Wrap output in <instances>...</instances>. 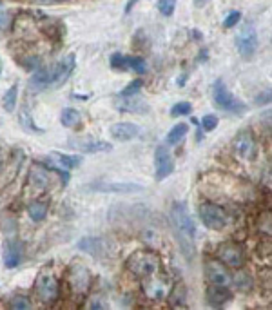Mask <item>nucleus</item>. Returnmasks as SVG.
Instances as JSON below:
<instances>
[{
    "label": "nucleus",
    "instance_id": "obj_1",
    "mask_svg": "<svg viewBox=\"0 0 272 310\" xmlns=\"http://www.w3.org/2000/svg\"><path fill=\"white\" fill-rule=\"evenodd\" d=\"M171 223L174 234H176L180 249L187 260L194 256V238H196V227L194 221L190 218L189 211L183 203H172L171 207Z\"/></svg>",
    "mask_w": 272,
    "mask_h": 310
},
{
    "label": "nucleus",
    "instance_id": "obj_32",
    "mask_svg": "<svg viewBox=\"0 0 272 310\" xmlns=\"http://www.w3.org/2000/svg\"><path fill=\"white\" fill-rule=\"evenodd\" d=\"M190 111H192V105L189 102H178L176 105L171 107L172 116H187V114H190Z\"/></svg>",
    "mask_w": 272,
    "mask_h": 310
},
{
    "label": "nucleus",
    "instance_id": "obj_2",
    "mask_svg": "<svg viewBox=\"0 0 272 310\" xmlns=\"http://www.w3.org/2000/svg\"><path fill=\"white\" fill-rule=\"evenodd\" d=\"M129 272L138 278H149L160 270V256L153 251H136L127 260Z\"/></svg>",
    "mask_w": 272,
    "mask_h": 310
},
{
    "label": "nucleus",
    "instance_id": "obj_20",
    "mask_svg": "<svg viewBox=\"0 0 272 310\" xmlns=\"http://www.w3.org/2000/svg\"><path fill=\"white\" fill-rule=\"evenodd\" d=\"M47 86H53V71L49 68L38 69V71L33 73V77L29 78V89L31 91H42L45 89Z\"/></svg>",
    "mask_w": 272,
    "mask_h": 310
},
{
    "label": "nucleus",
    "instance_id": "obj_26",
    "mask_svg": "<svg viewBox=\"0 0 272 310\" xmlns=\"http://www.w3.org/2000/svg\"><path fill=\"white\" fill-rule=\"evenodd\" d=\"M51 158H56V162L60 165L67 167V169H75L82 163L80 156H75V154H63V153H51Z\"/></svg>",
    "mask_w": 272,
    "mask_h": 310
},
{
    "label": "nucleus",
    "instance_id": "obj_34",
    "mask_svg": "<svg viewBox=\"0 0 272 310\" xmlns=\"http://www.w3.org/2000/svg\"><path fill=\"white\" fill-rule=\"evenodd\" d=\"M142 86H144V82H142L140 78H138V80H132L131 84H129V86H127L125 89L120 93V95H122L123 98H129V96H132L134 93H138V91L142 89Z\"/></svg>",
    "mask_w": 272,
    "mask_h": 310
},
{
    "label": "nucleus",
    "instance_id": "obj_30",
    "mask_svg": "<svg viewBox=\"0 0 272 310\" xmlns=\"http://www.w3.org/2000/svg\"><path fill=\"white\" fill-rule=\"evenodd\" d=\"M127 58V69H132L134 73H140L144 75L145 73V60L140 58V56H125Z\"/></svg>",
    "mask_w": 272,
    "mask_h": 310
},
{
    "label": "nucleus",
    "instance_id": "obj_19",
    "mask_svg": "<svg viewBox=\"0 0 272 310\" xmlns=\"http://www.w3.org/2000/svg\"><path fill=\"white\" fill-rule=\"evenodd\" d=\"M205 297H207V303L211 306H222L231 299L232 294L225 285H211L205 292Z\"/></svg>",
    "mask_w": 272,
    "mask_h": 310
},
{
    "label": "nucleus",
    "instance_id": "obj_27",
    "mask_svg": "<svg viewBox=\"0 0 272 310\" xmlns=\"http://www.w3.org/2000/svg\"><path fill=\"white\" fill-rule=\"evenodd\" d=\"M234 281L236 288L241 290V292H249L250 287H252V278H250L249 272H245V270H240V272H236V276L232 278Z\"/></svg>",
    "mask_w": 272,
    "mask_h": 310
},
{
    "label": "nucleus",
    "instance_id": "obj_5",
    "mask_svg": "<svg viewBox=\"0 0 272 310\" xmlns=\"http://www.w3.org/2000/svg\"><path fill=\"white\" fill-rule=\"evenodd\" d=\"M198 214L201 223L211 230H223L229 223V214L225 212V209L214 203H201Z\"/></svg>",
    "mask_w": 272,
    "mask_h": 310
},
{
    "label": "nucleus",
    "instance_id": "obj_14",
    "mask_svg": "<svg viewBox=\"0 0 272 310\" xmlns=\"http://www.w3.org/2000/svg\"><path fill=\"white\" fill-rule=\"evenodd\" d=\"M75 64H77V56L73 53H69L65 58H62L60 62H56L54 66H51V71H53V86H60L63 82L71 77L73 69H75Z\"/></svg>",
    "mask_w": 272,
    "mask_h": 310
},
{
    "label": "nucleus",
    "instance_id": "obj_11",
    "mask_svg": "<svg viewBox=\"0 0 272 310\" xmlns=\"http://www.w3.org/2000/svg\"><path fill=\"white\" fill-rule=\"evenodd\" d=\"M69 287L78 296H86L91 287V272L84 265H73L69 270Z\"/></svg>",
    "mask_w": 272,
    "mask_h": 310
},
{
    "label": "nucleus",
    "instance_id": "obj_15",
    "mask_svg": "<svg viewBox=\"0 0 272 310\" xmlns=\"http://www.w3.org/2000/svg\"><path fill=\"white\" fill-rule=\"evenodd\" d=\"M109 133L116 142H129V140H134L140 136V126L131 123V121H118V123L111 126Z\"/></svg>",
    "mask_w": 272,
    "mask_h": 310
},
{
    "label": "nucleus",
    "instance_id": "obj_4",
    "mask_svg": "<svg viewBox=\"0 0 272 310\" xmlns=\"http://www.w3.org/2000/svg\"><path fill=\"white\" fill-rule=\"evenodd\" d=\"M213 98H214V103H216L222 111L234 112V114H241V112H245V109H247L243 102H240V100L232 95L231 91L227 89L225 82H223L222 78H218V80L214 82Z\"/></svg>",
    "mask_w": 272,
    "mask_h": 310
},
{
    "label": "nucleus",
    "instance_id": "obj_39",
    "mask_svg": "<svg viewBox=\"0 0 272 310\" xmlns=\"http://www.w3.org/2000/svg\"><path fill=\"white\" fill-rule=\"evenodd\" d=\"M60 2H63V0H60Z\"/></svg>",
    "mask_w": 272,
    "mask_h": 310
},
{
    "label": "nucleus",
    "instance_id": "obj_13",
    "mask_svg": "<svg viewBox=\"0 0 272 310\" xmlns=\"http://www.w3.org/2000/svg\"><path fill=\"white\" fill-rule=\"evenodd\" d=\"M205 278L211 285H225V287L232 281L229 267L223 265L220 260H211L205 263Z\"/></svg>",
    "mask_w": 272,
    "mask_h": 310
},
{
    "label": "nucleus",
    "instance_id": "obj_29",
    "mask_svg": "<svg viewBox=\"0 0 272 310\" xmlns=\"http://www.w3.org/2000/svg\"><path fill=\"white\" fill-rule=\"evenodd\" d=\"M156 8L163 17H172L174 9H176V0H158Z\"/></svg>",
    "mask_w": 272,
    "mask_h": 310
},
{
    "label": "nucleus",
    "instance_id": "obj_31",
    "mask_svg": "<svg viewBox=\"0 0 272 310\" xmlns=\"http://www.w3.org/2000/svg\"><path fill=\"white\" fill-rule=\"evenodd\" d=\"M9 308L27 310V308H31V301H29V297H26V296H15V297H11V301H9Z\"/></svg>",
    "mask_w": 272,
    "mask_h": 310
},
{
    "label": "nucleus",
    "instance_id": "obj_37",
    "mask_svg": "<svg viewBox=\"0 0 272 310\" xmlns=\"http://www.w3.org/2000/svg\"><path fill=\"white\" fill-rule=\"evenodd\" d=\"M136 2H138V0H129V2H127V6H125V13H129V11H131L132 6H134Z\"/></svg>",
    "mask_w": 272,
    "mask_h": 310
},
{
    "label": "nucleus",
    "instance_id": "obj_21",
    "mask_svg": "<svg viewBox=\"0 0 272 310\" xmlns=\"http://www.w3.org/2000/svg\"><path fill=\"white\" fill-rule=\"evenodd\" d=\"M187 133H189V126H187V123H178V126H174L167 133V136H165V144L163 145H167V147L178 145L181 140L187 136Z\"/></svg>",
    "mask_w": 272,
    "mask_h": 310
},
{
    "label": "nucleus",
    "instance_id": "obj_33",
    "mask_svg": "<svg viewBox=\"0 0 272 310\" xmlns=\"http://www.w3.org/2000/svg\"><path fill=\"white\" fill-rule=\"evenodd\" d=\"M109 62H111V68H113V69H120V71L127 69V58L123 56V54H120V53H113V54H111Z\"/></svg>",
    "mask_w": 272,
    "mask_h": 310
},
{
    "label": "nucleus",
    "instance_id": "obj_10",
    "mask_svg": "<svg viewBox=\"0 0 272 310\" xmlns=\"http://www.w3.org/2000/svg\"><path fill=\"white\" fill-rule=\"evenodd\" d=\"M169 288H171L169 287V281L163 276H160L158 272L149 276V278H144V294L149 299H153V301L163 299V297L171 292Z\"/></svg>",
    "mask_w": 272,
    "mask_h": 310
},
{
    "label": "nucleus",
    "instance_id": "obj_36",
    "mask_svg": "<svg viewBox=\"0 0 272 310\" xmlns=\"http://www.w3.org/2000/svg\"><path fill=\"white\" fill-rule=\"evenodd\" d=\"M240 20H241L240 11H231V13L225 17V20H223V27H225V29H231V27H234Z\"/></svg>",
    "mask_w": 272,
    "mask_h": 310
},
{
    "label": "nucleus",
    "instance_id": "obj_8",
    "mask_svg": "<svg viewBox=\"0 0 272 310\" xmlns=\"http://www.w3.org/2000/svg\"><path fill=\"white\" fill-rule=\"evenodd\" d=\"M154 169H156V180L162 181L165 178L174 172V160H172V154L169 151L167 145H160L156 151H154Z\"/></svg>",
    "mask_w": 272,
    "mask_h": 310
},
{
    "label": "nucleus",
    "instance_id": "obj_17",
    "mask_svg": "<svg viewBox=\"0 0 272 310\" xmlns=\"http://www.w3.org/2000/svg\"><path fill=\"white\" fill-rule=\"evenodd\" d=\"M2 256H4V265L8 269H15L20 265L22 261V243L15 241V239H8L2 245Z\"/></svg>",
    "mask_w": 272,
    "mask_h": 310
},
{
    "label": "nucleus",
    "instance_id": "obj_12",
    "mask_svg": "<svg viewBox=\"0 0 272 310\" xmlns=\"http://www.w3.org/2000/svg\"><path fill=\"white\" fill-rule=\"evenodd\" d=\"M95 193H114V194H134L144 191L140 183H118V181H93L87 185Z\"/></svg>",
    "mask_w": 272,
    "mask_h": 310
},
{
    "label": "nucleus",
    "instance_id": "obj_35",
    "mask_svg": "<svg viewBox=\"0 0 272 310\" xmlns=\"http://www.w3.org/2000/svg\"><path fill=\"white\" fill-rule=\"evenodd\" d=\"M201 127H203V131H207V133H211V131H214L218 127V116L216 114H205L203 118H201Z\"/></svg>",
    "mask_w": 272,
    "mask_h": 310
},
{
    "label": "nucleus",
    "instance_id": "obj_3",
    "mask_svg": "<svg viewBox=\"0 0 272 310\" xmlns=\"http://www.w3.org/2000/svg\"><path fill=\"white\" fill-rule=\"evenodd\" d=\"M35 294L42 303H53L60 296V285L58 279L49 269H44L38 272L35 281Z\"/></svg>",
    "mask_w": 272,
    "mask_h": 310
},
{
    "label": "nucleus",
    "instance_id": "obj_16",
    "mask_svg": "<svg viewBox=\"0 0 272 310\" xmlns=\"http://www.w3.org/2000/svg\"><path fill=\"white\" fill-rule=\"evenodd\" d=\"M71 147L78 149L82 153L93 154V153H109L113 149V145L107 144V142H102V140L77 138V140H71Z\"/></svg>",
    "mask_w": 272,
    "mask_h": 310
},
{
    "label": "nucleus",
    "instance_id": "obj_6",
    "mask_svg": "<svg viewBox=\"0 0 272 310\" xmlns=\"http://www.w3.org/2000/svg\"><path fill=\"white\" fill-rule=\"evenodd\" d=\"M231 145H232V153L240 158V160H243V162H249V160H252V158L256 156L258 145H256V138H254V135L250 131H241V133H238V135L232 138Z\"/></svg>",
    "mask_w": 272,
    "mask_h": 310
},
{
    "label": "nucleus",
    "instance_id": "obj_9",
    "mask_svg": "<svg viewBox=\"0 0 272 310\" xmlns=\"http://www.w3.org/2000/svg\"><path fill=\"white\" fill-rule=\"evenodd\" d=\"M236 49L241 54V58L245 60H249L256 53V49H258V35H256V31L250 26L243 27L238 33V36H236Z\"/></svg>",
    "mask_w": 272,
    "mask_h": 310
},
{
    "label": "nucleus",
    "instance_id": "obj_23",
    "mask_svg": "<svg viewBox=\"0 0 272 310\" xmlns=\"http://www.w3.org/2000/svg\"><path fill=\"white\" fill-rule=\"evenodd\" d=\"M20 126L29 135H42L44 133L40 127H36V123L33 121V116L27 112V109H22V112H20Z\"/></svg>",
    "mask_w": 272,
    "mask_h": 310
},
{
    "label": "nucleus",
    "instance_id": "obj_22",
    "mask_svg": "<svg viewBox=\"0 0 272 310\" xmlns=\"http://www.w3.org/2000/svg\"><path fill=\"white\" fill-rule=\"evenodd\" d=\"M17 100H18V86H11L2 96V107L6 112H13L17 107Z\"/></svg>",
    "mask_w": 272,
    "mask_h": 310
},
{
    "label": "nucleus",
    "instance_id": "obj_38",
    "mask_svg": "<svg viewBox=\"0 0 272 310\" xmlns=\"http://www.w3.org/2000/svg\"><path fill=\"white\" fill-rule=\"evenodd\" d=\"M0 73H2V62H0Z\"/></svg>",
    "mask_w": 272,
    "mask_h": 310
},
{
    "label": "nucleus",
    "instance_id": "obj_28",
    "mask_svg": "<svg viewBox=\"0 0 272 310\" xmlns=\"http://www.w3.org/2000/svg\"><path fill=\"white\" fill-rule=\"evenodd\" d=\"M118 107L122 109V111H131V112H147L149 107L145 105V102L142 100H122V102L118 103Z\"/></svg>",
    "mask_w": 272,
    "mask_h": 310
},
{
    "label": "nucleus",
    "instance_id": "obj_18",
    "mask_svg": "<svg viewBox=\"0 0 272 310\" xmlns=\"http://www.w3.org/2000/svg\"><path fill=\"white\" fill-rule=\"evenodd\" d=\"M29 183L38 191L47 189L51 185V172L40 163H35L31 167V171H29Z\"/></svg>",
    "mask_w": 272,
    "mask_h": 310
},
{
    "label": "nucleus",
    "instance_id": "obj_25",
    "mask_svg": "<svg viewBox=\"0 0 272 310\" xmlns=\"http://www.w3.org/2000/svg\"><path fill=\"white\" fill-rule=\"evenodd\" d=\"M78 121H80V112L77 109H62V112H60V123L63 127H75Z\"/></svg>",
    "mask_w": 272,
    "mask_h": 310
},
{
    "label": "nucleus",
    "instance_id": "obj_24",
    "mask_svg": "<svg viewBox=\"0 0 272 310\" xmlns=\"http://www.w3.org/2000/svg\"><path fill=\"white\" fill-rule=\"evenodd\" d=\"M27 214L33 221H42L47 214V205L44 202H33L27 207Z\"/></svg>",
    "mask_w": 272,
    "mask_h": 310
},
{
    "label": "nucleus",
    "instance_id": "obj_7",
    "mask_svg": "<svg viewBox=\"0 0 272 310\" xmlns=\"http://www.w3.org/2000/svg\"><path fill=\"white\" fill-rule=\"evenodd\" d=\"M218 260L222 261L223 265L231 267V269H241L245 263V252L240 245L236 243H223L216 251Z\"/></svg>",
    "mask_w": 272,
    "mask_h": 310
}]
</instances>
